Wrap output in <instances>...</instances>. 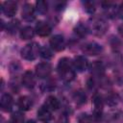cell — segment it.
I'll list each match as a JSON object with an SVG mask.
<instances>
[{
    "label": "cell",
    "mask_w": 123,
    "mask_h": 123,
    "mask_svg": "<svg viewBox=\"0 0 123 123\" xmlns=\"http://www.w3.org/2000/svg\"><path fill=\"white\" fill-rule=\"evenodd\" d=\"M50 46L55 51H62L65 47V41L62 35H56L50 38Z\"/></svg>",
    "instance_id": "8"
},
{
    "label": "cell",
    "mask_w": 123,
    "mask_h": 123,
    "mask_svg": "<svg viewBox=\"0 0 123 123\" xmlns=\"http://www.w3.org/2000/svg\"><path fill=\"white\" fill-rule=\"evenodd\" d=\"M39 54H40L41 58H43V59H45V60H49V59H51V58L53 57L52 51H51L49 48H47V47H43V48H41Z\"/></svg>",
    "instance_id": "25"
},
{
    "label": "cell",
    "mask_w": 123,
    "mask_h": 123,
    "mask_svg": "<svg viewBox=\"0 0 123 123\" xmlns=\"http://www.w3.org/2000/svg\"><path fill=\"white\" fill-rule=\"evenodd\" d=\"M2 12L7 17L13 16L17 12V5L14 1H5L2 4Z\"/></svg>",
    "instance_id": "7"
},
{
    "label": "cell",
    "mask_w": 123,
    "mask_h": 123,
    "mask_svg": "<svg viewBox=\"0 0 123 123\" xmlns=\"http://www.w3.org/2000/svg\"><path fill=\"white\" fill-rule=\"evenodd\" d=\"M102 5H103V8H104L106 13L109 16H112L115 13L117 14V8H115L116 5L113 2H110V1L109 2H103Z\"/></svg>",
    "instance_id": "17"
},
{
    "label": "cell",
    "mask_w": 123,
    "mask_h": 123,
    "mask_svg": "<svg viewBox=\"0 0 123 123\" xmlns=\"http://www.w3.org/2000/svg\"><path fill=\"white\" fill-rule=\"evenodd\" d=\"M17 106L21 111H29L33 106V101L28 96H21L17 101Z\"/></svg>",
    "instance_id": "15"
},
{
    "label": "cell",
    "mask_w": 123,
    "mask_h": 123,
    "mask_svg": "<svg viewBox=\"0 0 123 123\" xmlns=\"http://www.w3.org/2000/svg\"><path fill=\"white\" fill-rule=\"evenodd\" d=\"M74 31H75V34H76L78 37H84L86 36V34H87V32H88V29H87V26H85L84 24H78V25L75 27Z\"/></svg>",
    "instance_id": "22"
},
{
    "label": "cell",
    "mask_w": 123,
    "mask_h": 123,
    "mask_svg": "<svg viewBox=\"0 0 123 123\" xmlns=\"http://www.w3.org/2000/svg\"><path fill=\"white\" fill-rule=\"evenodd\" d=\"M87 29L95 36H103L108 30V24L102 18L92 17L88 21Z\"/></svg>",
    "instance_id": "2"
},
{
    "label": "cell",
    "mask_w": 123,
    "mask_h": 123,
    "mask_svg": "<svg viewBox=\"0 0 123 123\" xmlns=\"http://www.w3.org/2000/svg\"><path fill=\"white\" fill-rule=\"evenodd\" d=\"M18 26H19V22H18L17 20H13V21H12V22H10L9 25H8V27H9V31H11V32H14V31L18 28Z\"/></svg>",
    "instance_id": "28"
},
{
    "label": "cell",
    "mask_w": 123,
    "mask_h": 123,
    "mask_svg": "<svg viewBox=\"0 0 123 123\" xmlns=\"http://www.w3.org/2000/svg\"><path fill=\"white\" fill-rule=\"evenodd\" d=\"M21 15H22V18L25 20V21H33L35 19V8L29 4V3H26L23 8H22V12H21Z\"/></svg>",
    "instance_id": "10"
},
{
    "label": "cell",
    "mask_w": 123,
    "mask_h": 123,
    "mask_svg": "<svg viewBox=\"0 0 123 123\" xmlns=\"http://www.w3.org/2000/svg\"><path fill=\"white\" fill-rule=\"evenodd\" d=\"M105 100H106V103L109 105V106H115L117 103H118V100H119V97L116 93L114 92H109L106 97H105Z\"/></svg>",
    "instance_id": "20"
},
{
    "label": "cell",
    "mask_w": 123,
    "mask_h": 123,
    "mask_svg": "<svg viewBox=\"0 0 123 123\" xmlns=\"http://www.w3.org/2000/svg\"><path fill=\"white\" fill-rule=\"evenodd\" d=\"M12 105H13L12 97L9 93L2 94L1 99H0V106H1L2 111H10L12 110Z\"/></svg>",
    "instance_id": "11"
},
{
    "label": "cell",
    "mask_w": 123,
    "mask_h": 123,
    "mask_svg": "<svg viewBox=\"0 0 123 123\" xmlns=\"http://www.w3.org/2000/svg\"><path fill=\"white\" fill-rule=\"evenodd\" d=\"M103 107H104L103 98L100 95L96 94L93 97V117L95 120H100L103 113Z\"/></svg>",
    "instance_id": "5"
},
{
    "label": "cell",
    "mask_w": 123,
    "mask_h": 123,
    "mask_svg": "<svg viewBox=\"0 0 123 123\" xmlns=\"http://www.w3.org/2000/svg\"><path fill=\"white\" fill-rule=\"evenodd\" d=\"M22 85L29 89L33 88L36 86V77L32 71L30 70L25 71V73L22 76Z\"/></svg>",
    "instance_id": "9"
},
{
    "label": "cell",
    "mask_w": 123,
    "mask_h": 123,
    "mask_svg": "<svg viewBox=\"0 0 123 123\" xmlns=\"http://www.w3.org/2000/svg\"><path fill=\"white\" fill-rule=\"evenodd\" d=\"M26 123H36V122H35L34 120H28V121H27Z\"/></svg>",
    "instance_id": "31"
},
{
    "label": "cell",
    "mask_w": 123,
    "mask_h": 123,
    "mask_svg": "<svg viewBox=\"0 0 123 123\" xmlns=\"http://www.w3.org/2000/svg\"><path fill=\"white\" fill-rule=\"evenodd\" d=\"M73 65L79 72H84L88 67V62L85 57L77 56V57H75V59L73 61Z\"/></svg>",
    "instance_id": "13"
},
{
    "label": "cell",
    "mask_w": 123,
    "mask_h": 123,
    "mask_svg": "<svg viewBox=\"0 0 123 123\" xmlns=\"http://www.w3.org/2000/svg\"><path fill=\"white\" fill-rule=\"evenodd\" d=\"M24 122V115L20 111H16L12 114L9 123H23Z\"/></svg>",
    "instance_id": "23"
},
{
    "label": "cell",
    "mask_w": 123,
    "mask_h": 123,
    "mask_svg": "<svg viewBox=\"0 0 123 123\" xmlns=\"http://www.w3.org/2000/svg\"><path fill=\"white\" fill-rule=\"evenodd\" d=\"M35 31L40 37H47L51 33V27L48 23H46L44 21H38L36 25Z\"/></svg>",
    "instance_id": "12"
},
{
    "label": "cell",
    "mask_w": 123,
    "mask_h": 123,
    "mask_svg": "<svg viewBox=\"0 0 123 123\" xmlns=\"http://www.w3.org/2000/svg\"><path fill=\"white\" fill-rule=\"evenodd\" d=\"M117 15L119 16V18L123 19V3H121L117 8Z\"/></svg>",
    "instance_id": "29"
},
{
    "label": "cell",
    "mask_w": 123,
    "mask_h": 123,
    "mask_svg": "<svg viewBox=\"0 0 123 123\" xmlns=\"http://www.w3.org/2000/svg\"><path fill=\"white\" fill-rule=\"evenodd\" d=\"M91 72L99 77H102L104 74V66L100 62H95L91 64Z\"/></svg>",
    "instance_id": "19"
},
{
    "label": "cell",
    "mask_w": 123,
    "mask_h": 123,
    "mask_svg": "<svg viewBox=\"0 0 123 123\" xmlns=\"http://www.w3.org/2000/svg\"><path fill=\"white\" fill-rule=\"evenodd\" d=\"M78 121L79 123H92V120H91V117L86 113H83L79 116L78 118Z\"/></svg>",
    "instance_id": "27"
},
{
    "label": "cell",
    "mask_w": 123,
    "mask_h": 123,
    "mask_svg": "<svg viewBox=\"0 0 123 123\" xmlns=\"http://www.w3.org/2000/svg\"><path fill=\"white\" fill-rule=\"evenodd\" d=\"M36 10L40 14H44L48 11V3L44 0H39L36 3Z\"/></svg>",
    "instance_id": "21"
},
{
    "label": "cell",
    "mask_w": 123,
    "mask_h": 123,
    "mask_svg": "<svg viewBox=\"0 0 123 123\" xmlns=\"http://www.w3.org/2000/svg\"><path fill=\"white\" fill-rule=\"evenodd\" d=\"M34 35H35V30L30 26H26L23 29H21V31H20V37L25 40L33 38Z\"/></svg>",
    "instance_id": "18"
},
{
    "label": "cell",
    "mask_w": 123,
    "mask_h": 123,
    "mask_svg": "<svg viewBox=\"0 0 123 123\" xmlns=\"http://www.w3.org/2000/svg\"><path fill=\"white\" fill-rule=\"evenodd\" d=\"M84 7H85V10L86 12L88 13H93L95 12V4L94 2H91V1H86L84 3Z\"/></svg>",
    "instance_id": "26"
},
{
    "label": "cell",
    "mask_w": 123,
    "mask_h": 123,
    "mask_svg": "<svg viewBox=\"0 0 123 123\" xmlns=\"http://www.w3.org/2000/svg\"><path fill=\"white\" fill-rule=\"evenodd\" d=\"M73 98H74V100L77 104H84V103H86V96L82 90H78V91H75V93L73 95Z\"/></svg>",
    "instance_id": "24"
},
{
    "label": "cell",
    "mask_w": 123,
    "mask_h": 123,
    "mask_svg": "<svg viewBox=\"0 0 123 123\" xmlns=\"http://www.w3.org/2000/svg\"><path fill=\"white\" fill-rule=\"evenodd\" d=\"M52 66L49 62H40L36 65V74L38 78H46L50 75Z\"/></svg>",
    "instance_id": "6"
},
{
    "label": "cell",
    "mask_w": 123,
    "mask_h": 123,
    "mask_svg": "<svg viewBox=\"0 0 123 123\" xmlns=\"http://www.w3.org/2000/svg\"><path fill=\"white\" fill-rule=\"evenodd\" d=\"M82 51H83V53H85L86 55L96 56L103 52V47H102V45H100L99 43H97L95 41H89V42L85 43L82 46Z\"/></svg>",
    "instance_id": "4"
},
{
    "label": "cell",
    "mask_w": 123,
    "mask_h": 123,
    "mask_svg": "<svg viewBox=\"0 0 123 123\" xmlns=\"http://www.w3.org/2000/svg\"><path fill=\"white\" fill-rule=\"evenodd\" d=\"M40 53L39 44L37 42H32L26 44L21 50V57L26 61H34L37 59L38 54Z\"/></svg>",
    "instance_id": "3"
},
{
    "label": "cell",
    "mask_w": 123,
    "mask_h": 123,
    "mask_svg": "<svg viewBox=\"0 0 123 123\" xmlns=\"http://www.w3.org/2000/svg\"><path fill=\"white\" fill-rule=\"evenodd\" d=\"M44 106L53 111H57L60 108V102L55 96H48L45 100Z\"/></svg>",
    "instance_id": "16"
},
{
    "label": "cell",
    "mask_w": 123,
    "mask_h": 123,
    "mask_svg": "<svg viewBox=\"0 0 123 123\" xmlns=\"http://www.w3.org/2000/svg\"><path fill=\"white\" fill-rule=\"evenodd\" d=\"M73 62L69 58H62L58 63V72L64 82H71L75 78Z\"/></svg>",
    "instance_id": "1"
},
{
    "label": "cell",
    "mask_w": 123,
    "mask_h": 123,
    "mask_svg": "<svg viewBox=\"0 0 123 123\" xmlns=\"http://www.w3.org/2000/svg\"><path fill=\"white\" fill-rule=\"evenodd\" d=\"M37 118L42 122H48L52 118V111H50L44 105L41 106L37 111Z\"/></svg>",
    "instance_id": "14"
},
{
    "label": "cell",
    "mask_w": 123,
    "mask_h": 123,
    "mask_svg": "<svg viewBox=\"0 0 123 123\" xmlns=\"http://www.w3.org/2000/svg\"><path fill=\"white\" fill-rule=\"evenodd\" d=\"M118 33H119V35L123 37V24H121V25L118 27Z\"/></svg>",
    "instance_id": "30"
}]
</instances>
